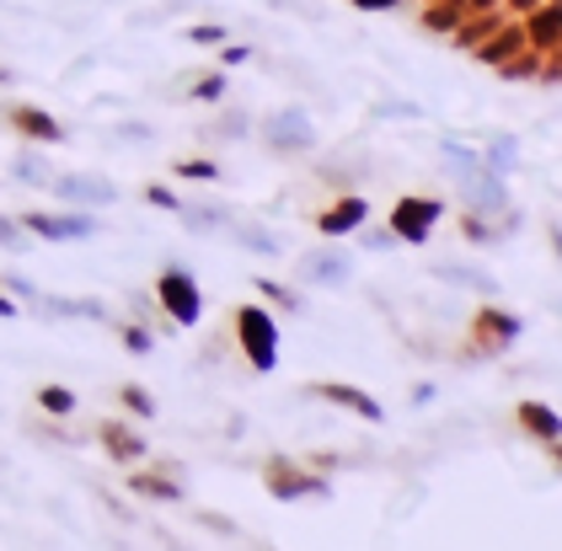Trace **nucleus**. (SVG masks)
<instances>
[{"mask_svg": "<svg viewBox=\"0 0 562 551\" xmlns=\"http://www.w3.org/2000/svg\"><path fill=\"white\" fill-rule=\"evenodd\" d=\"M552 241H558V257H562V225H552Z\"/></svg>", "mask_w": 562, "mask_h": 551, "instance_id": "obj_45", "label": "nucleus"}, {"mask_svg": "<svg viewBox=\"0 0 562 551\" xmlns=\"http://www.w3.org/2000/svg\"><path fill=\"white\" fill-rule=\"evenodd\" d=\"M445 167L456 171V182H461V199H467V210L472 214H504L509 210V188H504V177L498 171H487L476 161V150H467L461 139H445Z\"/></svg>", "mask_w": 562, "mask_h": 551, "instance_id": "obj_1", "label": "nucleus"}, {"mask_svg": "<svg viewBox=\"0 0 562 551\" xmlns=\"http://www.w3.org/2000/svg\"><path fill=\"white\" fill-rule=\"evenodd\" d=\"M476 161H482L487 171H498V177H504V171H515V139H509V134L487 139V150H476Z\"/></svg>", "mask_w": 562, "mask_h": 551, "instance_id": "obj_25", "label": "nucleus"}, {"mask_svg": "<svg viewBox=\"0 0 562 551\" xmlns=\"http://www.w3.org/2000/svg\"><path fill=\"white\" fill-rule=\"evenodd\" d=\"M5 119H11V128H16L22 139H33V145H59V139H65V124L48 119L44 108H33V102H16Z\"/></svg>", "mask_w": 562, "mask_h": 551, "instance_id": "obj_14", "label": "nucleus"}, {"mask_svg": "<svg viewBox=\"0 0 562 551\" xmlns=\"http://www.w3.org/2000/svg\"><path fill=\"white\" fill-rule=\"evenodd\" d=\"M11 171H16V182H33V188H48V182H54V177H48V167H38L33 156H22Z\"/></svg>", "mask_w": 562, "mask_h": 551, "instance_id": "obj_30", "label": "nucleus"}, {"mask_svg": "<svg viewBox=\"0 0 562 551\" xmlns=\"http://www.w3.org/2000/svg\"><path fill=\"white\" fill-rule=\"evenodd\" d=\"M434 279H445V284H467V290H482V295L498 290V279L482 273V268H472V262H434Z\"/></svg>", "mask_w": 562, "mask_h": 551, "instance_id": "obj_20", "label": "nucleus"}, {"mask_svg": "<svg viewBox=\"0 0 562 551\" xmlns=\"http://www.w3.org/2000/svg\"><path fill=\"white\" fill-rule=\"evenodd\" d=\"M252 290H258V295H268L273 305H284V311H301V300L290 295V290H279L273 279H252Z\"/></svg>", "mask_w": 562, "mask_h": 551, "instance_id": "obj_31", "label": "nucleus"}, {"mask_svg": "<svg viewBox=\"0 0 562 551\" xmlns=\"http://www.w3.org/2000/svg\"><path fill=\"white\" fill-rule=\"evenodd\" d=\"M0 247H5V252H27V247H33V236L22 230V220H5V214H0Z\"/></svg>", "mask_w": 562, "mask_h": 551, "instance_id": "obj_29", "label": "nucleus"}, {"mask_svg": "<svg viewBox=\"0 0 562 551\" xmlns=\"http://www.w3.org/2000/svg\"><path fill=\"white\" fill-rule=\"evenodd\" d=\"M461 5H467V16H472V11H498L504 0H461Z\"/></svg>", "mask_w": 562, "mask_h": 551, "instance_id": "obj_41", "label": "nucleus"}, {"mask_svg": "<svg viewBox=\"0 0 562 551\" xmlns=\"http://www.w3.org/2000/svg\"><path fill=\"white\" fill-rule=\"evenodd\" d=\"M119 396H124V407H130L134 418H156V396H150L145 385H124Z\"/></svg>", "mask_w": 562, "mask_h": 551, "instance_id": "obj_28", "label": "nucleus"}, {"mask_svg": "<svg viewBox=\"0 0 562 551\" xmlns=\"http://www.w3.org/2000/svg\"><path fill=\"white\" fill-rule=\"evenodd\" d=\"M359 230H364V225H359ZM391 241H396V236H391V225L386 230H364V247H370V252H391Z\"/></svg>", "mask_w": 562, "mask_h": 551, "instance_id": "obj_37", "label": "nucleus"}, {"mask_svg": "<svg viewBox=\"0 0 562 551\" xmlns=\"http://www.w3.org/2000/svg\"><path fill=\"white\" fill-rule=\"evenodd\" d=\"M552 461H558V471H562V439H552Z\"/></svg>", "mask_w": 562, "mask_h": 551, "instance_id": "obj_44", "label": "nucleus"}, {"mask_svg": "<svg viewBox=\"0 0 562 551\" xmlns=\"http://www.w3.org/2000/svg\"><path fill=\"white\" fill-rule=\"evenodd\" d=\"M439 220H445V199H429V193L396 199V210H391V236L407 241V247H424Z\"/></svg>", "mask_w": 562, "mask_h": 551, "instance_id": "obj_6", "label": "nucleus"}, {"mask_svg": "<svg viewBox=\"0 0 562 551\" xmlns=\"http://www.w3.org/2000/svg\"><path fill=\"white\" fill-rule=\"evenodd\" d=\"M541 81H562V43L541 54Z\"/></svg>", "mask_w": 562, "mask_h": 551, "instance_id": "obj_35", "label": "nucleus"}, {"mask_svg": "<svg viewBox=\"0 0 562 551\" xmlns=\"http://www.w3.org/2000/svg\"><path fill=\"white\" fill-rule=\"evenodd\" d=\"M38 407H44L48 418H70V413H76V391H65V385H44V391H38Z\"/></svg>", "mask_w": 562, "mask_h": 551, "instance_id": "obj_26", "label": "nucleus"}, {"mask_svg": "<svg viewBox=\"0 0 562 551\" xmlns=\"http://www.w3.org/2000/svg\"><path fill=\"white\" fill-rule=\"evenodd\" d=\"M130 487L139 493V498H156V504H182V482L177 476H161V471H134Z\"/></svg>", "mask_w": 562, "mask_h": 551, "instance_id": "obj_19", "label": "nucleus"}, {"mask_svg": "<svg viewBox=\"0 0 562 551\" xmlns=\"http://www.w3.org/2000/svg\"><path fill=\"white\" fill-rule=\"evenodd\" d=\"M262 139H268V150H279V156H301V150H311L316 145V128H311V119L305 113H273L268 124H262Z\"/></svg>", "mask_w": 562, "mask_h": 551, "instance_id": "obj_8", "label": "nucleus"}, {"mask_svg": "<svg viewBox=\"0 0 562 551\" xmlns=\"http://www.w3.org/2000/svg\"><path fill=\"white\" fill-rule=\"evenodd\" d=\"M348 273H353V262L344 252H333V247H316V252L301 257L305 284H348Z\"/></svg>", "mask_w": 562, "mask_h": 551, "instance_id": "obj_15", "label": "nucleus"}, {"mask_svg": "<svg viewBox=\"0 0 562 551\" xmlns=\"http://www.w3.org/2000/svg\"><path fill=\"white\" fill-rule=\"evenodd\" d=\"M188 38L199 43V48H220V43L231 38V33H225V27H220V22H204V27H193V33H188Z\"/></svg>", "mask_w": 562, "mask_h": 551, "instance_id": "obj_33", "label": "nucleus"}, {"mask_svg": "<svg viewBox=\"0 0 562 551\" xmlns=\"http://www.w3.org/2000/svg\"><path fill=\"white\" fill-rule=\"evenodd\" d=\"M156 300H161V311H167V322H172V327H199V316H204L199 279H193V273H182V268H167V273L156 279Z\"/></svg>", "mask_w": 562, "mask_h": 551, "instance_id": "obj_5", "label": "nucleus"}, {"mask_svg": "<svg viewBox=\"0 0 562 551\" xmlns=\"http://www.w3.org/2000/svg\"><path fill=\"white\" fill-rule=\"evenodd\" d=\"M102 445H108V456L119 461V466H134V461H145V434H134L130 424H119V418H102Z\"/></svg>", "mask_w": 562, "mask_h": 551, "instance_id": "obj_16", "label": "nucleus"}, {"mask_svg": "<svg viewBox=\"0 0 562 551\" xmlns=\"http://www.w3.org/2000/svg\"><path fill=\"white\" fill-rule=\"evenodd\" d=\"M461 230H467V241H472V247H493V241L515 236V230H519V214L504 210V220H498V225H493V220H482V214H467V220H461Z\"/></svg>", "mask_w": 562, "mask_h": 551, "instance_id": "obj_18", "label": "nucleus"}, {"mask_svg": "<svg viewBox=\"0 0 562 551\" xmlns=\"http://www.w3.org/2000/svg\"><path fill=\"white\" fill-rule=\"evenodd\" d=\"M305 396H316V402H333V407H344V413H359L364 424H381L386 418V407L370 396V391H359V385H344V381H322V385H305Z\"/></svg>", "mask_w": 562, "mask_h": 551, "instance_id": "obj_11", "label": "nucleus"}, {"mask_svg": "<svg viewBox=\"0 0 562 551\" xmlns=\"http://www.w3.org/2000/svg\"><path fill=\"white\" fill-rule=\"evenodd\" d=\"M370 220V204H364V193H344V199H333L327 210L316 214V230L322 236H359V225Z\"/></svg>", "mask_w": 562, "mask_h": 551, "instance_id": "obj_12", "label": "nucleus"}, {"mask_svg": "<svg viewBox=\"0 0 562 551\" xmlns=\"http://www.w3.org/2000/svg\"><path fill=\"white\" fill-rule=\"evenodd\" d=\"M0 316H16V300L11 295H0Z\"/></svg>", "mask_w": 562, "mask_h": 551, "instance_id": "obj_43", "label": "nucleus"}, {"mask_svg": "<svg viewBox=\"0 0 562 551\" xmlns=\"http://www.w3.org/2000/svg\"><path fill=\"white\" fill-rule=\"evenodd\" d=\"M16 81V76H11V70H5V65H0V86H11Z\"/></svg>", "mask_w": 562, "mask_h": 551, "instance_id": "obj_46", "label": "nucleus"}, {"mask_svg": "<svg viewBox=\"0 0 562 551\" xmlns=\"http://www.w3.org/2000/svg\"><path fill=\"white\" fill-rule=\"evenodd\" d=\"M519 48H530V43H525V22H519V16H504V22L472 48V59L476 65H487V70H498V65L515 59Z\"/></svg>", "mask_w": 562, "mask_h": 551, "instance_id": "obj_10", "label": "nucleus"}, {"mask_svg": "<svg viewBox=\"0 0 562 551\" xmlns=\"http://www.w3.org/2000/svg\"><path fill=\"white\" fill-rule=\"evenodd\" d=\"M177 177H193V182H215V177H220V167H215V161H177Z\"/></svg>", "mask_w": 562, "mask_h": 551, "instance_id": "obj_32", "label": "nucleus"}, {"mask_svg": "<svg viewBox=\"0 0 562 551\" xmlns=\"http://www.w3.org/2000/svg\"><path fill=\"white\" fill-rule=\"evenodd\" d=\"M177 214H182L188 230H225V225H231V210H193V204H188V210H177Z\"/></svg>", "mask_w": 562, "mask_h": 551, "instance_id": "obj_27", "label": "nucleus"}, {"mask_svg": "<svg viewBox=\"0 0 562 551\" xmlns=\"http://www.w3.org/2000/svg\"><path fill=\"white\" fill-rule=\"evenodd\" d=\"M22 230L38 236V241H91L97 236V220L91 214H22Z\"/></svg>", "mask_w": 562, "mask_h": 551, "instance_id": "obj_7", "label": "nucleus"}, {"mask_svg": "<svg viewBox=\"0 0 562 551\" xmlns=\"http://www.w3.org/2000/svg\"><path fill=\"white\" fill-rule=\"evenodd\" d=\"M124 348H130V353H150V348H156V338H150V333H145V327H124Z\"/></svg>", "mask_w": 562, "mask_h": 551, "instance_id": "obj_34", "label": "nucleus"}, {"mask_svg": "<svg viewBox=\"0 0 562 551\" xmlns=\"http://www.w3.org/2000/svg\"><path fill=\"white\" fill-rule=\"evenodd\" d=\"M348 5H359V11H391V5H402V0H348Z\"/></svg>", "mask_w": 562, "mask_h": 551, "instance_id": "obj_40", "label": "nucleus"}, {"mask_svg": "<svg viewBox=\"0 0 562 551\" xmlns=\"http://www.w3.org/2000/svg\"><path fill=\"white\" fill-rule=\"evenodd\" d=\"M220 91H225V76H210V81H199V86H193V97H199V102H215Z\"/></svg>", "mask_w": 562, "mask_h": 551, "instance_id": "obj_38", "label": "nucleus"}, {"mask_svg": "<svg viewBox=\"0 0 562 551\" xmlns=\"http://www.w3.org/2000/svg\"><path fill=\"white\" fill-rule=\"evenodd\" d=\"M225 230H231V236H236V241H241L247 252H262V257L279 252V236H273L268 225H252V220H231Z\"/></svg>", "mask_w": 562, "mask_h": 551, "instance_id": "obj_21", "label": "nucleus"}, {"mask_svg": "<svg viewBox=\"0 0 562 551\" xmlns=\"http://www.w3.org/2000/svg\"><path fill=\"white\" fill-rule=\"evenodd\" d=\"M519 22H525V43H530L536 54L558 48L562 43V0H541V5H536V11H525Z\"/></svg>", "mask_w": 562, "mask_h": 551, "instance_id": "obj_13", "label": "nucleus"}, {"mask_svg": "<svg viewBox=\"0 0 562 551\" xmlns=\"http://www.w3.org/2000/svg\"><path fill=\"white\" fill-rule=\"evenodd\" d=\"M236 342H241V353H247V364L258 375H268L279 364V322L262 305H241L236 311Z\"/></svg>", "mask_w": 562, "mask_h": 551, "instance_id": "obj_2", "label": "nucleus"}, {"mask_svg": "<svg viewBox=\"0 0 562 551\" xmlns=\"http://www.w3.org/2000/svg\"><path fill=\"white\" fill-rule=\"evenodd\" d=\"M262 482H268V493H273L279 504H301V498H327V493H333L322 471H305L301 461H290V456L262 461Z\"/></svg>", "mask_w": 562, "mask_h": 551, "instance_id": "obj_4", "label": "nucleus"}, {"mask_svg": "<svg viewBox=\"0 0 562 551\" xmlns=\"http://www.w3.org/2000/svg\"><path fill=\"white\" fill-rule=\"evenodd\" d=\"M145 199H150V204H156V210H182V204H177L172 199V188H161V182H150V188H145Z\"/></svg>", "mask_w": 562, "mask_h": 551, "instance_id": "obj_36", "label": "nucleus"}, {"mask_svg": "<svg viewBox=\"0 0 562 551\" xmlns=\"http://www.w3.org/2000/svg\"><path fill=\"white\" fill-rule=\"evenodd\" d=\"M220 134H231V139H241V134H247V119H241V113H231V119L220 124Z\"/></svg>", "mask_w": 562, "mask_h": 551, "instance_id": "obj_39", "label": "nucleus"}, {"mask_svg": "<svg viewBox=\"0 0 562 551\" xmlns=\"http://www.w3.org/2000/svg\"><path fill=\"white\" fill-rule=\"evenodd\" d=\"M424 5H429V0H424Z\"/></svg>", "mask_w": 562, "mask_h": 551, "instance_id": "obj_47", "label": "nucleus"}, {"mask_svg": "<svg viewBox=\"0 0 562 551\" xmlns=\"http://www.w3.org/2000/svg\"><path fill=\"white\" fill-rule=\"evenodd\" d=\"M504 5H509V11H515V16H525V11H536V5H541V0H504Z\"/></svg>", "mask_w": 562, "mask_h": 551, "instance_id": "obj_42", "label": "nucleus"}, {"mask_svg": "<svg viewBox=\"0 0 562 551\" xmlns=\"http://www.w3.org/2000/svg\"><path fill=\"white\" fill-rule=\"evenodd\" d=\"M33 300H38V311H44V316H87V322L102 316V305H97V300H54V295H33Z\"/></svg>", "mask_w": 562, "mask_h": 551, "instance_id": "obj_23", "label": "nucleus"}, {"mask_svg": "<svg viewBox=\"0 0 562 551\" xmlns=\"http://www.w3.org/2000/svg\"><path fill=\"white\" fill-rule=\"evenodd\" d=\"M461 16H467L461 0H429V5H424V33H456Z\"/></svg>", "mask_w": 562, "mask_h": 551, "instance_id": "obj_22", "label": "nucleus"}, {"mask_svg": "<svg viewBox=\"0 0 562 551\" xmlns=\"http://www.w3.org/2000/svg\"><path fill=\"white\" fill-rule=\"evenodd\" d=\"M48 188L59 193V204H81V210H97V204H113V199H119V182L81 177V171H65V177H54Z\"/></svg>", "mask_w": 562, "mask_h": 551, "instance_id": "obj_9", "label": "nucleus"}, {"mask_svg": "<svg viewBox=\"0 0 562 551\" xmlns=\"http://www.w3.org/2000/svg\"><path fill=\"white\" fill-rule=\"evenodd\" d=\"M519 428L530 434V439H541V445H552V439H562V418L547 407V402H519Z\"/></svg>", "mask_w": 562, "mask_h": 551, "instance_id": "obj_17", "label": "nucleus"}, {"mask_svg": "<svg viewBox=\"0 0 562 551\" xmlns=\"http://www.w3.org/2000/svg\"><path fill=\"white\" fill-rule=\"evenodd\" d=\"M525 333V322H519L515 311H504V305H482L472 316V348H467V359H498V353H509Z\"/></svg>", "mask_w": 562, "mask_h": 551, "instance_id": "obj_3", "label": "nucleus"}, {"mask_svg": "<svg viewBox=\"0 0 562 551\" xmlns=\"http://www.w3.org/2000/svg\"><path fill=\"white\" fill-rule=\"evenodd\" d=\"M498 81H541V54L536 48H519L509 65H498Z\"/></svg>", "mask_w": 562, "mask_h": 551, "instance_id": "obj_24", "label": "nucleus"}]
</instances>
